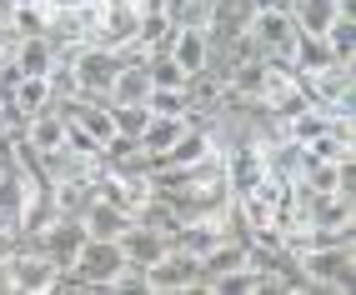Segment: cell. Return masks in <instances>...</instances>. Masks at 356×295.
<instances>
[{"instance_id":"2","label":"cell","mask_w":356,"mask_h":295,"mask_svg":"<svg viewBox=\"0 0 356 295\" xmlns=\"http://www.w3.org/2000/svg\"><path fill=\"white\" fill-rule=\"evenodd\" d=\"M306 85V101L321 106L326 115H356L351 110V95H356V60H326L321 70L301 76Z\"/></svg>"},{"instance_id":"20","label":"cell","mask_w":356,"mask_h":295,"mask_svg":"<svg viewBox=\"0 0 356 295\" xmlns=\"http://www.w3.org/2000/svg\"><path fill=\"white\" fill-rule=\"evenodd\" d=\"M10 101L26 110V120H31V115H40V110H51L56 85H51V76H20L15 90H10Z\"/></svg>"},{"instance_id":"5","label":"cell","mask_w":356,"mask_h":295,"mask_svg":"<svg viewBox=\"0 0 356 295\" xmlns=\"http://www.w3.org/2000/svg\"><path fill=\"white\" fill-rule=\"evenodd\" d=\"M6 265H10V285H15V295H56L60 265H56L51 255H40L35 245L20 240V245H15V255H10Z\"/></svg>"},{"instance_id":"24","label":"cell","mask_w":356,"mask_h":295,"mask_svg":"<svg viewBox=\"0 0 356 295\" xmlns=\"http://www.w3.org/2000/svg\"><path fill=\"white\" fill-rule=\"evenodd\" d=\"M146 110L151 115H186V95L181 90H165V85H151L146 90ZM191 120V115H186Z\"/></svg>"},{"instance_id":"25","label":"cell","mask_w":356,"mask_h":295,"mask_svg":"<svg viewBox=\"0 0 356 295\" xmlns=\"http://www.w3.org/2000/svg\"><path fill=\"white\" fill-rule=\"evenodd\" d=\"M65 145H70L76 155H86V160H101V140L90 135L81 120H70V115H65Z\"/></svg>"},{"instance_id":"26","label":"cell","mask_w":356,"mask_h":295,"mask_svg":"<svg viewBox=\"0 0 356 295\" xmlns=\"http://www.w3.org/2000/svg\"><path fill=\"white\" fill-rule=\"evenodd\" d=\"M40 6H45V10H76L81 0H40Z\"/></svg>"},{"instance_id":"19","label":"cell","mask_w":356,"mask_h":295,"mask_svg":"<svg viewBox=\"0 0 356 295\" xmlns=\"http://www.w3.org/2000/svg\"><path fill=\"white\" fill-rule=\"evenodd\" d=\"M286 10L296 20V31H306V35H326V26L341 15L337 0H286Z\"/></svg>"},{"instance_id":"12","label":"cell","mask_w":356,"mask_h":295,"mask_svg":"<svg viewBox=\"0 0 356 295\" xmlns=\"http://www.w3.org/2000/svg\"><path fill=\"white\" fill-rule=\"evenodd\" d=\"M165 56L191 76V70H201L211 60V40H206L201 26H181V31H171V40H165Z\"/></svg>"},{"instance_id":"13","label":"cell","mask_w":356,"mask_h":295,"mask_svg":"<svg viewBox=\"0 0 356 295\" xmlns=\"http://www.w3.org/2000/svg\"><path fill=\"white\" fill-rule=\"evenodd\" d=\"M186 126H191L186 115H146V126H140L136 140H140V151L151 155V165H156V155H165V151H171V145L181 140Z\"/></svg>"},{"instance_id":"27","label":"cell","mask_w":356,"mask_h":295,"mask_svg":"<svg viewBox=\"0 0 356 295\" xmlns=\"http://www.w3.org/2000/svg\"><path fill=\"white\" fill-rule=\"evenodd\" d=\"M6 6H31V0H6Z\"/></svg>"},{"instance_id":"11","label":"cell","mask_w":356,"mask_h":295,"mask_svg":"<svg viewBox=\"0 0 356 295\" xmlns=\"http://www.w3.org/2000/svg\"><path fill=\"white\" fill-rule=\"evenodd\" d=\"M10 60H15V70H20V76H51V70L60 65V60H56V45H51V35H15V51H10Z\"/></svg>"},{"instance_id":"18","label":"cell","mask_w":356,"mask_h":295,"mask_svg":"<svg viewBox=\"0 0 356 295\" xmlns=\"http://www.w3.org/2000/svg\"><path fill=\"white\" fill-rule=\"evenodd\" d=\"M20 140H26V151L40 155V151H56V145L65 140V115L51 106V110H40L26 120V130H20Z\"/></svg>"},{"instance_id":"3","label":"cell","mask_w":356,"mask_h":295,"mask_svg":"<svg viewBox=\"0 0 356 295\" xmlns=\"http://www.w3.org/2000/svg\"><path fill=\"white\" fill-rule=\"evenodd\" d=\"M121 265H126V255H121V245H115V240H90L86 235L81 251H76V260H70L65 270L86 285V295H106L111 280L121 276Z\"/></svg>"},{"instance_id":"4","label":"cell","mask_w":356,"mask_h":295,"mask_svg":"<svg viewBox=\"0 0 356 295\" xmlns=\"http://www.w3.org/2000/svg\"><path fill=\"white\" fill-rule=\"evenodd\" d=\"M306 226H312L316 235H331V240H346L356 235V195L351 190H321L306 201Z\"/></svg>"},{"instance_id":"22","label":"cell","mask_w":356,"mask_h":295,"mask_svg":"<svg viewBox=\"0 0 356 295\" xmlns=\"http://www.w3.org/2000/svg\"><path fill=\"white\" fill-rule=\"evenodd\" d=\"M321 40L331 45V56H337V60H356V20H351L346 10L326 26V35H321Z\"/></svg>"},{"instance_id":"7","label":"cell","mask_w":356,"mask_h":295,"mask_svg":"<svg viewBox=\"0 0 356 295\" xmlns=\"http://www.w3.org/2000/svg\"><path fill=\"white\" fill-rule=\"evenodd\" d=\"M256 101L266 106L276 120H286L291 110L306 106V85H301V76L286 60H266V76H261V95H256Z\"/></svg>"},{"instance_id":"15","label":"cell","mask_w":356,"mask_h":295,"mask_svg":"<svg viewBox=\"0 0 356 295\" xmlns=\"http://www.w3.org/2000/svg\"><path fill=\"white\" fill-rule=\"evenodd\" d=\"M206 155H216V145H211V135H206L201 120H191V126L181 130V140L171 145V151L156 155V165H201Z\"/></svg>"},{"instance_id":"10","label":"cell","mask_w":356,"mask_h":295,"mask_svg":"<svg viewBox=\"0 0 356 295\" xmlns=\"http://www.w3.org/2000/svg\"><path fill=\"white\" fill-rule=\"evenodd\" d=\"M121 255H126V265H156L165 251H171V235H161V230H151V226H140V220H131V226L121 230Z\"/></svg>"},{"instance_id":"16","label":"cell","mask_w":356,"mask_h":295,"mask_svg":"<svg viewBox=\"0 0 356 295\" xmlns=\"http://www.w3.org/2000/svg\"><path fill=\"white\" fill-rule=\"evenodd\" d=\"M136 215H126V210H115V205H106L101 195L86 205V215H81V230L90 235V240H121V230L131 226Z\"/></svg>"},{"instance_id":"17","label":"cell","mask_w":356,"mask_h":295,"mask_svg":"<svg viewBox=\"0 0 356 295\" xmlns=\"http://www.w3.org/2000/svg\"><path fill=\"white\" fill-rule=\"evenodd\" d=\"M51 190H56V215H65V220H81V215H86V205L96 201V170H90V176L56 180Z\"/></svg>"},{"instance_id":"23","label":"cell","mask_w":356,"mask_h":295,"mask_svg":"<svg viewBox=\"0 0 356 295\" xmlns=\"http://www.w3.org/2000/svg\"><path fill=\"white\" fill-rule=\"evenodd\" d=\"M45 26H51V10H45L40 0H31V6H10V31L15 35H45Z\"/></svg>"},{"instance_id":"6","label":"cell","mask_w":356,"mask_h":295,"mask_svg":"<svg viewBox=\"0 0 356 295\" xmlns=\"http://www.w3.org/2000/svg\"><path fill=\"white\" fill-rule=\"evenodd\" d=\"M246 31H251V40L261 45V56H266V60H286V65H291L296 20H291V10H286V6H276V10H251Z\"/></svg>"},{"instance_id":"1","label":"cell","mask_w":356,"mask_h":295,"mask_svg":"<svg viewBox=\"0 0 356 295\" xmlns=\"http://www.w3.org/2000/svg\"><path fill=\"white\" fill-rule=\"evenodd\" d=\"M356 240H321L296 255V270L316 285V295H346L356 280Z\"/></svg>"},{"instance_id":"21","label":"cell","mask_w":356,"mask_h":295,"mask_svg":"<svg viewBox=\"0 0 356 295\" xmlns=\"http://www.w3.org/2000/svg\"><path fill=\"white\" fill-rule=\"evenodd\" d=\"M326 60H337V56H331V45L321 35L296 31V45H291V70H296V76H312V70H321Z\"/></svg>"},{"instance_id":"14","label":"cell","mask_w":356,"mask_h":295,"mask_svg":"<svg viewBox=\"0 0 356 295\" xmlns=\"http://www.w3.org/2000/svg\"><path fill=\"white\" fill-rule=\"evenodd\" d=\"M96 165H101V160H86V155H76L65 140L56 145V151H40V155H35V170H40V176L51 180V185H56V180H70V176H90Z\"/></svg>"},{"instance_id":"9","label":"cell","mask_w":356,"mask_h":295,"mask_svg":"<svg viewBox=\"0 0 356 295\" xmlns=\"http://www.w3.org/2000/svg\"><path fill=\"white\" fill-rule=\"evenodd\" d=\"M181 95H186V115H191V120H206L211 110L226 101V70H221L216 60H206L201 70H191V76L181 81Z\"/></svg>"},{"instance_id":"8","label":"cell","mask_w":356,"mask_h":295,"mask_svg":"<svg viewBox=\"0 0 356 295\" xmlns=\"http://www.w3.org/2000/svg\"><path fill=\"white\" fill-rule=\"evenodd\" d=\"M146 285L151 295H181V290H201V260L186 251H165L156 265H146Z\"/></svg>"}]
</instances>
